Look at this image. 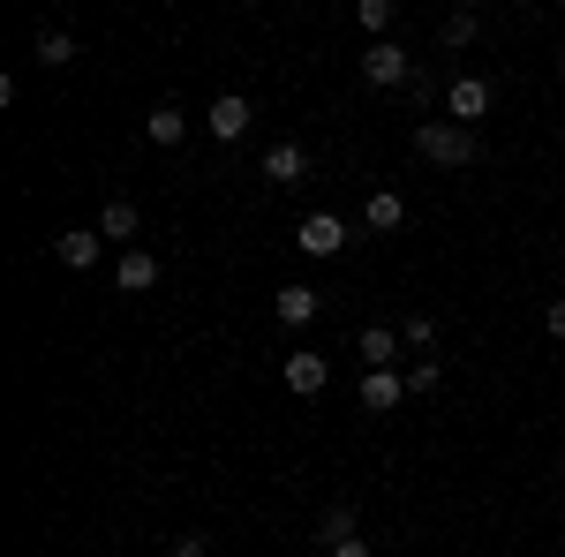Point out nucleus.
<instances>
[{"label":"nucleus","mask_w":565,"mask_h":557,"mask_svg":"<svg viewBox=\"0 0 565 557\" xmlns=\"http://www.w3.org/2000/svg\"><path fill=\"white\" fill-rule=\"evenodd\" d=\"M415 151H423L430 167H476V159H482V136L460 129V121H415Z\"/></svg>","instance_id":"1"},{"label":"nucleus","mask_w":565,"mask_h":557,"mask_svg":"<svg viewBox=\"0 0 565 557\" xmlns=\"http://www.w3.org/2000/svg\"><path fill=\"white\" fill-rule=\"evenodd\" d=\"M362 76H370L377 90H399V84H415L423 68L407 61V45H399V39H377V45H362Z\"/></svg>","instance_id":"2"},{"label":"nucleus","mask_w":565,"mask_h":557,"mask_svg":"<svg viewBox=\"0 0 565 557\" xmlns=\"http://www.w3.org/2000/svg\"><path fill=\"white\" fill-rule=\"evenodd\" d=\"M295 249H302V257H340V249H348V218L309 212L302 226H295Z\"/></svg>","instance_id":"3"},{"label":"nucleus","mask_w":565,"mask_h":557,"mask_svg":"<svg viewBox=\"0 0 565 557\" xmlns=\"http://www.w3.org/2000/svg\"><path fill=\"white\" fill-rule=\"evenodd\" d=\"M249 121H257V106H249L242 90H218L212 114H204V129H212L218 143H242V136H249Z\"/></svg>","instance_id":"4"},{"label":"nucleus","mask_w":565,"mask_h":557,"mask_svg":"<svg viewBox=\"0 0 565 557\" xmlns=\"http://www.w3.org/2000/svg\"><path fill=\"white\" fill-rule=\"evenodd\" d=\"M445 114H452L460 129H476L482 114H490V84H482V76H452V84H445Z\"/></svg>","instance_id":"5"},{"label":"nucleus","mask_w":565,"mask_h":557,"mask_svg":"<svg viewBox=\"0 0 565 557\" xmlns=\"http://www.w3.org/2000/svg\"><path fill=\"white\" fill-rule=\"evenodd\" d=\"M324 385H332V362H324L317 346H295V354H287V392H295V399H317Z\"/></svg>","instance_id":"6"},{"label":"nucleus","mask_w":565,"mask_h":557,"mask_svg":"<svg viewBox=\"0 0 565 557\" xmlns=\"http://www.w3.org/2000/svg\"><path fill=\"white\" fill-rule=\"evenodd\" d=\"M53 249H61V264H68V271H90V264L106 257V234H98V226H68Z\"/></svg>","instance_id":"7"},{"label":"nucleus","mask_w":565,"mask_h":557,"mask_svg":"<svg viewBox=\"0 0 565 557\" xmlns=\"http://www.w3.org/2000/svg\"><path fill=\"white\" fill-rule=\"evenodd\" d=\"M302 173H309V151H302V143H295V136L264 151V181H279V189H295Z\"/></svg>","instance_id":"8"},{"label":"nucleus","mask_w":565,"mask_h":557,"mask_svg":"<svg viewBox=\"0 0 565 557\" xmlns=\"http://www.w3.org/2000/svg\"><path fill=\"white\" fill-rule=\"evenodd\" d=\"M181 136H189V114H181L174 98H167V106H151V114H143V143H159V151H174Z\"/></svg>","instance_id":"9"},{"label":"nucleus","mask_w":565,"mask_h":557,"mask_svg":"<svg viewBox=\"0 0 565 557\" xmlns=\"http://www.w3.org/2000/svg\"><path fill=\"white\" fill-rule=\"evenodd\" d=\"M399 399H407V377H399V369H370V377H362V407H370V415H392Z\"/></svg>","instance_id":"10"},{"label":"nucleus","mask_w":565,"mask_h":557,"mask_svg":"<svg viewBox=\"0 0 565 557\" xmlns=\"http://www.w3.org/2000/svg\"><path fill=\"white\" fill-rule=\"evenodd\" d=\"M114 279H121V294H151L159 287V257L151 249H129V257L114 264Z\"/></svg>","instance_id":"11"},{"label":"nucleus","mask_w":565,"mask_h":557,"mask_svg":"<svg viewBox=\"0 0 565 557\" xmlns=\"http://www.w3.org/2000/svg\"><path fill=\"white\" fill-rule=\"evenodd\" d=\"M271 309H279V324H287V332H302L324 301H317V287H279V301H271Z\"/></svg>","instance_id":"12"},{"label":"nucleus","mask_w":565,"mask_h":557,"mask_svg":"<svg viewBox=\"0 0 565 557\" xmlns=\"http://www.w3.org/2000/svg\"><path fill=\"white\" fill-rule=\"evenodd\" d=\"M136 226H143V212H136L129 196H106V212H98V234H106V242H136Z\"/></svg>","instance_id":"13"},{"label":"nucleus","mask_w":565,"mask_h":557,"mask_svg":"<svg viewBox=\"0 0 565 557\" xmlns=\"http://www.w3.org/2000/svg\"><path fill=\"white\" fill-rule=\"evenodd\" d=\"M362 226H370V234H399V226H407V204H399L392 189H377V196L362 204Z\"/></svg>","instance_id":"14"},{"label":"nucleus","mask_w":565,"mask_h":557,"mask_svg":"<svg viewBox=\"0 0 565 557\" xmlns=\"http://www.w3.org/2000/svg\"><path fill=\"white\" fill-rule=\"evenodd\" d=\"M354 354H362L370 369H392V362H399V332H392V324H370V332L354 340Z\"/></svg>","instance_id":"15"},{"label":"nucleus","mask_w":565,"mask_h":557,"mask_svg":"<svg viewBox=\"0 0 565 557\" xmlns=\"http://www.w3.org/2000/svg\"><path fill=\"white\" fill-rule=\"evenodd\" d=\"M437 39L452 45V53H460V45H476L482 39V15H476V8H452V15L437 23Z\"/></svg>","instance_id":"16"},{"label":"nucleus","mask_w":565,"mask_h":557,"mask_svg":"<svg viewBox=\"0 0 565 557\" xmlns=\"http://www.w3.org/2000/svg\"><path fill=\"white\" fill-rule=\"evenodd\" d=\"M354 23H362V31H370V45H377V39H392L399 8H392V0H362V8H354Z\"/></svg>","instance_id":"17"},{"label":"nucleus","mask_w":565,"mask_h":557,"mask_svg":"<svg viewBox=\"0 0 565 557\" xmlns=\"http://www.w3.org/2000/svg\"><path fill=\"white\" fill-rule=\"evenodd\" d=\"M39 61L45 68H68L76 61V31H39Z\"/></svg>","instance_id":"18"},{"label":"nucleus","mask_w":565,"mask_h":557,"mask_svg":"<svg viewBox=\"0 0 565 557\" xmlns=\"http://www.w3.org/2000/svg\"><path fill=\"white\" fill-rule=\"evenodd\" d=\"M399 346L430 362V346H437V317H407V324H399Z\"/></svg>","instance_id":"19"},{"label":"nucleus","mask_w":565,"mask_h":557,"mask_svg":"<svg viewBox=\"0 0 565 557\" xmlns=\"http://www.w3.org/2000/svg\"><path fill=\"white\" fill-rule=\"evenodd\" d=\"M317 535H324V550H332V543H348V535H354V505H332V513L317 519Z\"/></svg>","instance_id":"20"},{"label":"nucleus","mask_w":565,"mask_h":557,"mask_svg":"<svg viewBox=\"0 0 565 557\" xmlns=\"http://www.w3.org/2000/svg\"><path fill=\"white\" fill-rule=\"evenodd\" d=\"M399 377H407V392H437L445 385V362H407Z\"/></svg>","instance_id":"21"},{"label":"nucleus","mask_w":565,"mask_h":557,"mask_svg":"<svg viewBox=\"0 0 565 557\" xmlns=\"http://www.w3.org/2000/svg\"><path fill=\"white\" fill-rule=\"evenodd\" d=\"M167 557H212V543H204V535H174V543H167Z\"/></svg>","instance_id":"22"},{"label":"nucleus","mask_w":565,"mask_h":557,"mask_svg":"<svg viewBox=\"0 0 565 557\" xmlns=\"http://www.w3.org/2000/svg\"><path fill=\"white\" fill-rule=\"evenodd\" d=\"M543 324H551V340H565V294L551 301V309H543Z\"/></svg>","instance_id":"23"},{"label":"nucleus","mask_w":565,"mask_h":557,"mask_svg":"<svg viewBox=\"0 0 565 557\" xmlns=\"http://www.w3.org/2000/svg\"><path fill=\"white\" fill-rule=\"evenodd\" d=\"M324 557H370V543H362V535H348V543H332Z\"/></svg>","instance_id":"24"}]
</instances>
